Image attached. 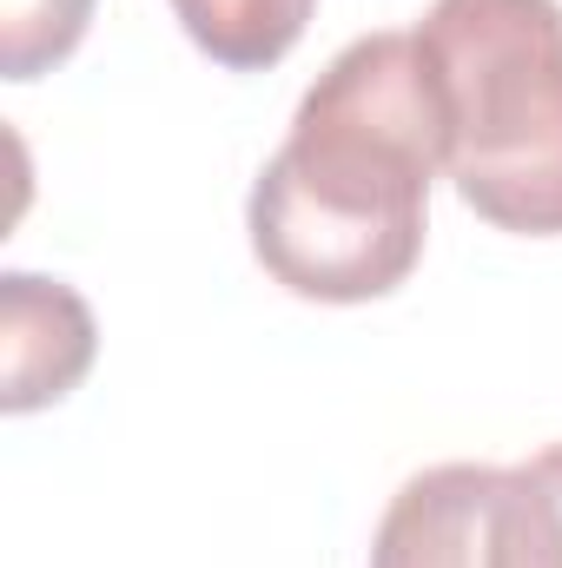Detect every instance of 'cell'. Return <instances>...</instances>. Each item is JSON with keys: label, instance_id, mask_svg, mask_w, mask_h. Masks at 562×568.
<instances>
[{"label": "cell", "instance_id": "cell-1", "mask_svg": "<svg viewBox=\"0 0 562 568\" xmlns=\"http://www.w3.org/2000/svg\"><path fill=\"white\" fill-rule=\"evenodd\" d=\"M443 172L418 33L351 40L298 100L245 199L252 258L311 304H371L418 272Z\"/></svg>", "mask_w": 562, "mask_h": 568}, {"label": "cell", "instance_id": "cell-2", "mask_svg": "<svg viewBox=\"0 0 562 568\" xmlns=\"http://www.w3.org/2000/svg\"><path fill=\"white\" fill-rule=\"evenodd\" d=\"M418 53L443 179L516 239H562V0H430Z\"/></svg>", "mask_w": 562, "mask_h": 568}, {"label": "cell", "instance_id": "cell-3", "mask_svg": "<svg viewBox=\"0 0 562 568\" xmlns=\"http://www.w3.org/2000/svg\"><path fill=\"white\" fill-rule=\"evenodd\" d=\"M496 496H503V463L418 469L391 496L371 536V568H490Z\"/></svg>", "mask_w": 562, "mask_h": 568}, {"label": "cell", "instance_id": "cell-4", "mask_svg": "<svg viewBox=\"0 0 562 568\" xmlns=\"http://www.w3.org/2000/svg\"><path fill=\"white\" fill-rule=\"evenodd\" d=\"M93 351H100V324L73 284L40 278V272L0 278V364H7L0 404L13 417L80 390V377L93 371Z\"/></svg>", "mask_w": 562, "mask_h": 568}, {"label": "cell", "instance_id": "cell-5", "mask_svg": "<svg viewBox=\"0 0 562 568\" xmlns=\"http://www.w3.org/2000/svg\"><path fill=\"white\" fill-rule=\"evenodd\" d=\"M185 40L225 73H265L304 40L318 0H172Z\"/></svg>", "mask_w": 562, "mask_h": 568}, {"label": "cell", "instance_id": "cell-6", "mask_svg": "<svg viewBox=\"0 0 562 568\" xmlns=\"http://www.w3.org/2000/svg\"><path fill=\"white\" fill-rule=\"evenodd\" d=\"M490 568H562V443L530 463H503Z\"/></svg>", "mask_w": 562, "mask_h": 568}, {"label": "cell", "instance_id": "cell-7", "mask_svg": "<svg viewBox=\"0 0 562 568\" xmlns=\"http://www.w3.org/2000/svg\"><path fill=\"white\" fill-rule=\"evenodd\" d=\"M93 27V0H0V73L40 80L53 73Z\"/></svg>", "mask_w": 562, "mask_h": 568}]
</instances>
